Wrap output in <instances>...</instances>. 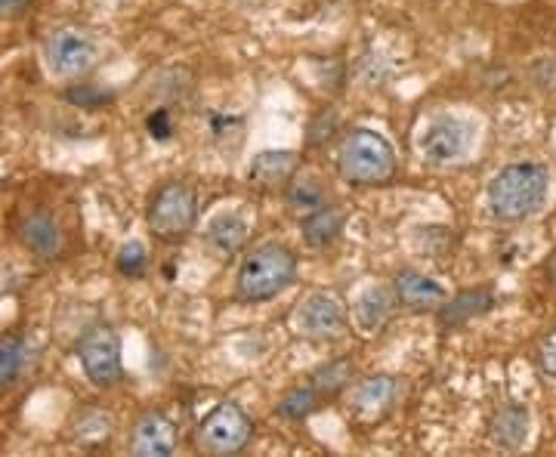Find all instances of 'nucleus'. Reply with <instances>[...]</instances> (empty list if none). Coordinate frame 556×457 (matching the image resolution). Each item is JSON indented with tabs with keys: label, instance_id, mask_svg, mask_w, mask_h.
I'll use <instances>...</instances> for the list:
<instances>
[{
	"label": "nucleus",
	"instance_id": "nucleus-1",
	"mask_svg": "<svg viewBox=\"0 0 556 457\" xmlns=\"http://www.w3.org/2000/svg\"><path fill=\"white\" fill-rule=\"evenodd\" d=\"M551 192V174L535 161L507 164L489 182V207L504 223H519L538 214Z\"/></svg>",
	"mask_w": 556,
	"mask_h": 457
},
{
	"label": "nucleus",
	"instance_id": "nucleus-2",
	"mask_svg": "<svg viewBox=\"0 0 556 457\" xmlns=\"http://www.w3.org/2000/svg\"><path fill=\"white\" fill-rule=\"evenodd\" d=\"M298 279V257L288 244L263 241L241 259L236 276V297L241 303H266L288 291Z\"/></svg>",
	"mask_w": 556,
	"mask_h": 457
},
{
	"label": "nucleus",
	"instance_id": "nucleus-3",
	"mask_svg": "<svg viewBox=\"0 0 556 457\" xmlns=\"http://www.w3.org/2000/svg\"><path fill=\"white\" fill-rule=\"evenodd\" d=\"M340 177L353 186H383L396 177V152L378 130H350L338 152Z\"/></svg>",
	"mask_w": 556,
	"mask_h": 457
},
{
	"label": "nucleus",
	"instance_id": "nucleus-4",
	"mask_svg": "<svg viewBox=\"0 0 556 457\" xmlns=\"http://www.w3.org/2000/svg\"><path fill=\"white\" fill-rule=\"evenodd\" d=\"M195 219H199L195 189L189 182H179V179L159 186L149 199V207H146L149 229L155 232V239L167 241V244H177V241L186 239L195 229Z\"/></svg>",
	"mask_w": 556,
	"mask_h": 457
},
{
	"label": "nucleus",
	"instance_id": "nucleus-5",
	"mask_svg": "<svg viewBox=\"0 0 556 457\" xmlns=\"http://www.w3.org/2000/svg\"><path fill=\"white\" fill-rule=\"evenodd\" d=\"M254 436V423L239 405L223 402L199 423L195 445L204 455H236Z\"/></svg>",
	"mask_w": 556,
	"mask_h": 457
},
{
	"label": "nucleus",
	"instance_id": "nucleus-6",
	"mask_svg": "<svg viewBox=\"0 0 556 457\" xmlns=\"http://www.w3.org/2000/svg\"><path fill=\"white\" fill-rule=\"evenodd\" d=\"M97 40L78 28H56L43 40V62L56 78H78L97 62Z\"/></svg>",
	"mask_w": 556,
	"mask_h": 457
},
{
	"label": "nucleus",
	"instance_id": "nucleus-7",
	"mask_svg": "<svg viewBox=\"0 0 556 457\" xmlns=\"http://www.w3.org/2000/svg\"><path fill=\"white\" fill-rule=\"evenodd\" d=\"M78 358L87 380L97 383V386H115L121 375H124V368H121V340L109 325H97L80 338Z\"/></svg>",
	"mask_w": 556,
	"mask_h": 457
},
{
	"label": "nucleus",
	"instance_id": "nucleus-8",
	"mask_svg": "<svg viewBox=\"0 0 556 457\" xmlns=\"http://www.w3.org/2000/svg\"><path fill=\"white\" fill-rule=\"evenodd\" d=\"M294 331L306 340H338L346 331V309L338 294L313 291L294 309Z\"/></svg>",
	"mask_w": 556,
	"mask_h": 457
},
{
	"label": "nucleus",
	"instance_id": "nucleus-9",
	"mask_svg": "<svg viewBox=\"0 0 556 457\" xmlns=\"http://www.w3.org/2000/svg\"><path fill=\"white\" fill-rule=\"evenodd\" d=\"M473 142V127L460 118H433L417 137V149L430 164H452L467 155Z\"/></svg>",
	"mask_w": 556,
	"mask_h": 457
},
{
	"label": "nucleus",
	"instance_id": "nucleus-10",
	"mask_svg": "<svg viewBox=\"0 0 556 457\" xmlns=\"http://www.w3.org/2000/svg\"><path fill=\"white\" fill-rule=\"evenodd\" d=\"M177 452V427L161 411H142L130 430V455L167 457Z\"/></svg>",
	"mask_w": 556,
	"mask_h": 457
},
{
	"label": "nucleus",
	"instance_id": "nucleus-11",
	"mask_svg": "<svg viewBox=\"0 0 556 457\" xmlns=\"http://www.w3.org/2000/svg\"><path fill=\"white\" fill-rule=\"evenodd\" d=\"M393 291H396V303H402L412 313L439 309L445 303V288L439 281L430 279V276L417 272V269H402V272H396Z\"/></svg>",
	"mask_w": 556,
	"mask_h": 457
},
{
	"label": "nucleus",
	"instance_id": "nucleus-12",
	"mask_svg": "<svg viewBox=\"0 0 556 457\" xmlns=\"http://www.w3.org/2000/svg\"><path fill=\"white\" fill-rule=\"evenodd\" d=\"M300 167V155L291 149H269V152H260L257 158L251 161V182L260 189H278L285 186L288 179H294Z\"/></svg>",
	"mask_w": 556,
	"mask_h": 457
},
{
	"label": "nucleus",
	"instance_id": "nucleus-13",
	"mask_svg": "<svg viewBox=\"0 0 556 457\" xmlns=\"http://www.w3.org/2000/svg\"><path fill=\"white\" fill-rule=\"evenodd\" d=\"M20 239L40 259H56L62 254V247H65L60 223L53 217H47V214H31V217L22 219Z\"/></svg>",
	"mask_w": 556,
	"mask_h": 457
},
{
	"label": "nucleus",
	"instance_id": "nucleus-14",
	"mask_svg": "<svg viewBox=\"0 0 556 457\" xmlns=\"http://www.w3.org/2000/svg\"><path fill=\"white\" fill-rule=\"evenodd\" d=\"M492 303H495V297H492V291H489V288H470V291H460V294H455L452 300H445V303L437 309L439 328L455 331V328H460V325H467L470 318L482 316Z\"/></svg>",
	"mask_w": 556,
	"mask_h": 457
},
{
	"label": "nucleus",
	"instance_id": "nucleus-15",
	"mask_svg": "<svg viewBox=\"0 0 556 457\" xmlns=\"http://www.w3.org/2000/svg\"><path fill=\"white\" fill-rule=\"evenodd\" d=\"M248 232H251V226H248L244 217L232 214V211L229 214H217V217L207 223V229H204V244L217 257H229V254H239L241 247H244Z\"/></svg>",
	"mask_w": 556,
	"mask_h": 457
},
{
	"label": "nucleus",
	"instance_id": "nucleus-16",
	"mask_svg": "<svg viewBox=\"0 0 556 457\" xmlns=\"http://www.w3.org/2000/svg\"><path fill=\"white\" fill-rule=\"evenodd\" d=\"M393 306H396V291L393 288H383V284L368 288L356 300V306H353V318H356L358 331H365V334L380 331L387 325L390 313H393Z\"/></svg>",
	"mask_w": 556,
	"mask_h": 457
},
{
	"label": "nucleus",
	"instance_id": "nucleus-17",
	"mask_svg": "<svg viewBox=\"0 0 556 457\" xmlns=\"http://www.w3.org/2000/svg\"><path fill=\"white\" fill-rule=\"evenodd\" d=\"M340 232H343V211L340 207L325 204V207L303 217V239L309 247H328L340 239Z\"/></svg>",
	"mask_w": 556,
	"mask_h": 457
},
{
	"label": "nucleus",
	"instance_id": "nucleus-18",
	"mask_svg": "<svg viewBox=\"0 0 556 457\" xmlns=\"http://www.w3.org/2000/svg\"><path fill=\"white\" fill-rule=\"evenodd\" d=\"M393 398H396V380L387 378V375L358 380L356 386H353L356 411H383Z\"/></svg>",
	"mask_w": 556,
	"mask_h": 457
},
{
	"label": "nucleus",
	"instance_id": "nucleus-19",
	"mask_svg": "<svg viewBox=\"0 0 556 457\" xmlns=\"http://www.w3.org/2000/svg\"><path fill=\"white\" fill-rule=\"evenodd\" d=\"M526 436H529V411L519 408V405L504 408L495 418V423H492V439H495V445L507 448V452H517L519 445L526 442Z\"/></svg>",
	"mask_w": 556,
	"mask_h": 457
},
{
	"label": "nucleus",
	"instance_id": "nucleus-20",
	"mask_svg": "<svg viewBox=\"0 0 556 457\" xmlns=\"http://www.w3.org/2000/svg\"><path fill=\"white\" fill-rule=\"evenodd\" d=\"M285 201H288V207L291 211H298L300 217H306V214H313L318 207H325L328 201H325V189H321V182L313 177H300L294 182H288V189H285Z\"/></svg>",
	"mask_w": 556,
	"mask_h": 457
},
{
	"label": "nucleus",
	"instance_id": "nucleus-21",
	"mask_svg": "<svg viewBox=\"0 0 556 457\" xmlns=\"http://www.w3.org/2000/svg\"><path fill=\"white\" fill-rule=\"evenodd\" d=\"M22 365H25V343H22V338L3 334L0 338V393L16 383Z\"/></svg>",
	"mask_w": 556,
	"mask_h": 457
},
{
	"label": "nucleus",
	"instance_id": "nucleus-22",
	"mask_svg": "<svg viewBox=\"0 0 556 457\" xmlns=\"http://www.w3.org/2000/svg\"><path fill=\"white\" fill-rule=\"evenodd\" d=\"M318 390L313 383L306 386H294L291 393H285V398L278 402V415L288 420H303L306 415H313L318 408Z\"/></svg>",
	"mask_w": 556,
	"mask_h": 457
},
{
	"label": "nucleus",
	"instance_id": "nucleus-23",
	"mask_svg": "<svg viewBox=\"0 0 556 457\" xmlns=\"http://www.w3.org/2000/svg\"><path fill=\"white\" fill-rule=\"evenodd\" d=\"M350 383H353V365L346 358H338V361L318 368L316 375H313V386L318 390V396H334V393H340Z\"/></svg>",
	"mask_w": 556,
	"mask_h": 457
},
{
	"label": "nucleus",
	"instance_id": "nucleus-24",
	"mask_svg": "<svg viewBox=\"0 0 556 457\" xmlns=\"http://www.w3.org/2000/svg\"><path fill=\"white\" fill-rule=\"evenodd\" d=\"M115 266H118V272L124 279H139L146 272V266H149L146 244L142 241H127L118 251V257H115Z\"/></svg>",
	"mask_w": 556,
	"mask_h": 457
},
{
	"label": "nucleus",
	"instance_id": "nucleus-25",
	"mask_svg": "<svg viewBox=\"0 0 556 457\" xmlns=\"http://www.w3.org/2000/svg\"><path fill=\"white\" fill-rule=\"evenodd\" d=\"M535 358H538V365H541V371H544L547 378H556V328L538 340Z\"/></svg>",
	"mask_w": 556,
	"mask_h": 457
},
{
	"label": "nucleus",
	"instance_id": "nucleus-26",
	"mask_svg": "<svg viewBox=\"0 0 556 457\" xmlns=\"http://www.w3.org/2000/svg\"><path fill=\"white\" fill-rule=\"evenodd\" d=\"M31 0H0V16H22Z\"/></svg>",
	"mask_w": 556,
	"mask_h": 457
},
{
	"label": "nucleus",
	"instance_id": "nucleus-27",
	"mask_svg": "<svg viewBox=\"0 0 556 457\" xmlns=\"http://www.w3.org/2000/svg\"><path fill=\"white\" fill-rule=\"evenodd\" d=\"M149 130H152V137L164 140V137L170 134V127H167V112H159L155 118H149Z\"/></svg>",
	"mask_w": 556,
	"mask_h": 457
},
{
	"label": "nucleus",
	"instance_id": "nucleus-28",
	"mask_svg": "<svg viewBox=\"0 0 556 457\" xmlns=\"http://www.w3.org/2000/svg\"><path fill=\"white\" fill-rule=\"evenodd\" d=\"M544 276H547V281H551V284L556 288V251L551 254V259L544 263Z\"/></svg>",
	"mask_w": 556,
	"mask_h": 457
}]
</instances>
